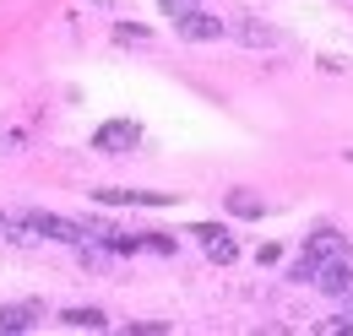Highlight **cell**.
I'll use <instances>...</instances> for the list:
<instances>
[{"label": "cell", "instance_id": "obj_1", "mask_svg": "<svg viewBox=\"0 0 353 336\" xmlns=\"http://www.w3.org/2000/svg\"><path fill=\"white\" fill-rule=\"evenodd\" d=\"M310 282H315L321 293H332V298H348V293H353V260H348V255H332V260H321Z\"/></svg>", "mask_w": 353, "mask_h": 336}, {"label": "cell", "instance_id": "obj_2", "mask_svg": "<svg viewBox=\"0 0 353 336\" xmlns=\"http://www.w3.org/2000/svg\"><path fill=\"white\" fill-rule=\"evenodd\" d=\"M174 33L185 43H212V39H223V22L212 17V11H201V6H196V11L174 17Z\"/></svg>", "mask_w": 353, "mask_h": 336}, {"label": "cell", "instance_id": "obj_3", "mask_svg": "<svg viewBox=\"0 0 353 336\" xmlns=\"http://www.w3.org/2000/svg\"><path fill=\"white\" fill-rule=\"evenodd\" d=\"M98 207H174V196H158V190H92Z\"/></svg>", "mask_w": 353, "mask_h": 336}, {"label": "cell", "instance_id": "obj_4", "mask_svg": "<svg viewBox=\"0 0 353 336\" xmlns=\"http://www.w3.org/2000/svg\"><path fill=\"white\" fill-rule=\"evenodd\" d=\"M136 141H141V130H136L131 120H109V125L92 136V147H98V152H131Z\"/></svg>", "mask_w": 353, "mask_h": 336}, {"label": "cell", "instance_id": "obj_5", "mask_svg": "<svg viewBox=\"0 0 353 336\" xmlns=\"http://www.w3.org/2000/svg\"><path fill=\"white\" fill-rule=\"evenodd\" d=\"M332 255H348V239L337 233V228H315L305 244V260L310 266H321V260H332Z\"/></svg>", "mask_w": 353, "mask_h": 336}, {"label": "cell", "instance_id": "obj_6", "mask_svg": "<svg viewBox=\"0 0 353 336\" xmlns=\"http://www.w3.org/2000/svg\"><path fill=\"white\" fill-rule=\"evenodd\" d=\"M196 239L207 244V260H218V266H234V260H239V244H234L223 228H212V222H207V228H196Z\"/></svg>", "mask_w": 353, "mask_h": 336}, {"label": "cell", "instance_id": "obj_7", "mask_svg": "<svg viewBox=\"0 0 353 336\" xmlns=\"http://www.w3.org/2000/svg\"><path fill=\"white\" fill-rule=\"evenodd\" d=\"M44 320V304H6L0 309V331H28Z\"/></svg>", "mask_w": 353, "mask_h": 336}, {"label": "cell", "instance_id": "obj_8", "mask_svg": "<svg viewBox=\"0 0 353 336\" xmlns=\"http://www.w3.org/2000/svg\"><path fill=\"white\" fill-rule=\"evenodd\" d=\"M239 43H250V49H272L277 33H272L266 22H256V17H239Z\"/></svg>", "mask_w": 353, "mask_h": 336}, {"label": "cell", "instance_id": "obj_9", "mask_svg": "<svg viewBox=\"0 0 353 336\" xmlns=\"http://www.w3.org/2000/svg\"><path fill=\"white\" fill-rule=\"evenodd\" d=\"M60 320H65V326H88V331H103V326H109L103 309H82V304H77V309H60Z\"/></svg>", "mask_w": 353, "mask_h": 336}, {"label": "cell", "instance_id": "obj_10", "mask_svg": "<svg viewBox=\"0 0 353 336\" xmlns=\"http://www.w3.org/2000/svg\"><path fill=\"white\" fill-rule=\"evenodd\" d=\"M228 211H234V217H261V196H256V190H228Z\"/></svg>", "mask_w": 353, "mask_h": 336}, {"label": "cell", "instance_id": "obj_11", "mask_svg": "<svg viewBox=\"0 0 353 336\" xmlns=\"http://www.w3.org/2000/svg\"><path fill=\"white\" fill-rule=\"evenodd\" d=\"M315 331H321V336H348V331H353V320H348V315H332V320H321Z\"/></svg>", "mask_w": 353, "mask_h": 336}, {"label": "cell", "instance_id": "obj_12", "mask_svg": "<svg viewBox=\"0 0 353 336\" xmlns=\"http://www.w3.org/2000/svg\"><path fill=\"white\" fill-rule=\"evenodd\" d=\"M141 244H152V250H158V255H174V233H147Z\"/></svg>", "mask_w": 353, "mask_h": 336}, {"label": "cell", "instance_id": "obj_13", "mask_svg": "<svg viewBox=\"0 0 353 336\" xmlns=\"http://www.w3.org/2000/svg\"><path fill=\"white\" fill-rule=\"evenodd\" d=\"M114 39H120V43H141V39H147V28H141V22H125Z\"/></svg>", "mask_w": 353, "mask_h": 336}, {"label": "cell", "instance_id": "obj_14", "mask_svg": "<svg viewBox=\"0 0 353 336\" xmlns=\"http://www.w3.org/2000/svg\"><path fill=\"white\" fill-rule=\"evenodd\" d=\"M158 6H163L169 17H185V11H196V0H158Z\"/></svg>", "mask_w": 353, "mask_h": 336}, {"label": "cell", "instance_id": "obj_15", "mask_svg": "<svg viewBox=\"0 0 353 336\" xmlns=\"http://www.w3.org/2000/svg\"><path fill=\"white\" fill-rule=\"evenodd\" d=\"M256 260H261V266H277V260H283V244H266V250H256Z\"/></svg>", "mask_w": 353, "mask_h": 336}, {"label": "cell", "instance_id": "obj_16", "mask_svg": "<svg viewBox=\"0 0 353 336\" xmlns=\"http://www.w3.org/2000/svg\"><path fill=\"white\" fill-rule=\"evenodd\" d=\"M22 141H28V136H22V130H11V136H0V152H17Z\"/></svg>", "mask_w": 353, "mask_h": 336}, {"label": "cell", "instance_id": "obj_17", "mask_svg": "<svg viewBox=\"0 0 353 336\" xmlns=\"http://www.w3.org/2000/svg\"><path fill=\"white\" fill-rule=\"evenodd\" d=\"M343 315H348V320H353V298H348V309H343Z\"/></svg>", "mask_w": 353, "mask_h": 336}, {"label": "cell", "instance_id": "obj_18", "mask_svg": "<svg viewBox=\"0 0 353 336\" xmlns=\"http://www.w3.org/2000/svg\"><path fill=\"white\" fill-rule=\"evenodd\" d=\"M0 228H6V217H0Z\"/></svg>", "mask_w": 353, "mask_h": 336}, {"label": "cell", "instance_id": "obj_19", "mask_svg": "<svg viewBox=\"0 0 353 336\" xmlns=\"http://www.w3.org/2000/svg\"><path fill=\"white\" fill-rule=\"evenodd\" d=\"M348 163H353V152H348Z\"/></svg>", "mask_w": 353, "mask_h": 336}]
</instances>
